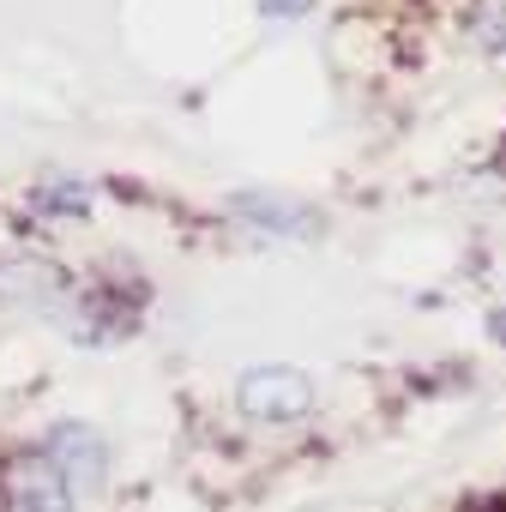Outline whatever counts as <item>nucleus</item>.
I'll list each match as a JSON object with an SVG mask.
<instances>
[{
  "mask_svg": "<svg viewBox=\"0 0 506 512\" xmlns=\"http://www.w3.org/2000/svg\"><path fill=\"white\" fill-rule=\"evenodd\" d=\"M43 452L67 470L73 494H97V488H103V476H109L103 434H97V428H85V422H61V428H49V434H43Z\"/></svg>",
  "mask_w": 506,
  "mask_h": 512,
  "instance_id": "3",
  "label": "nucleus"
},
{
  "mask_svg": "<svg viewBox=\"0 0 506 512\" xmlns=\"http://www.w3.org/2000/svg\"><path fill=\"white\" fill-rule=\"evenodd\" d=\"M476 37L482 49L506 55V0H476Z\"/></svg>",
  "mask_w": 506,
  "mask_h": 512,
  "instance_id": "4",
  "label": "nucleus"
},
{
  "mask_svg": "<svg viewBox=\"0 0 506 512\" xmlns=\"http://www.w3.org/2000/svg\"><path fill=\"white\" fill-rule=\"evenodd\" d=\"M260 7H266L272 19H302V13L314 7V0H260Z\"/></svg>",
  "mask_w": 506,
  "mask_h": 512,
  "instance_id": "5",
  "label": "nucleus"
},
{
  "mask_svg": "<svg viewBox=\"0 0 506 512\" xmlns=\"http://www.w3.org/2000/svg\"><path fill=\"white\" fill-rule=\"evenodd\" d=\"M0 512H79V494L67 482V470L31 446L7 464V488H0Z\"/></svg>",
  "mask_w": 506,
  "mask_h": 512,
  "instance_id": "1",
  "label": "nucleus"
},
{
  "mask_svg": "<svg viewBox=\"0 0 506 512\" xmlns=\"http://www.w3.org/2000/svg\"><path fill=\"white\" fill-rule=\"evenodd\" d=\"M308 404H314V386L296 368H253V374H241V410L260 416V422H290Z\"/></svg>",
  "mask_w": 506,
  "mask_h": 512,
  "instance_id": "2",
  "label": "nucleus"
},
{
  "mask_svg": "<svg viewBox=\"0 0 506 512\" xmlns=\"http://www.w3.org/2000/svg\"><path fill=\"white\" fill-rule=\"evenodd\" d=\"M494 332H500V338H506V314H494Z\"/></svg>",
  "mask_w": 506,
  "mask_h": 512,
  "instance_id": "6",
  "label": "nucleus"
}]
</instances>
